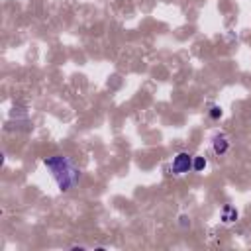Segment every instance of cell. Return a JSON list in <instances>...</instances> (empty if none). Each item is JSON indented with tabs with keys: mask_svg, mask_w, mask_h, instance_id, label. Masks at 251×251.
<instances>
[{
	"mask_svg": "<svg viewBox=\"0 0 251 251\" xmlns=\"http://www.w3.org/2000/svg\"><path fill=\"white\" fill-rule=\"evenodd\" d=\"M180 226L182 227H188L190 226V218L188 216H180Z\"/></svg>",
	"mask_w": 251,
	"mask_h": 251,
	"instance_id": "obj_7",
	"label": "cell"
},
{
	"mask_svg": "<svg viewBox=\"0 0 251 251\" xmlns=\"http://www.w3.org/2000/svg\"><path fill=\"white\" fill-rule=\"evenodd\" d=\"M235 220H237V210H235L233 206L226 204V206L222 208V222H224V224H233Z\"/></svg>",
	"mask_w": 251,
	"mask_h": 251,
	"instance_id": "obj_4",
	"label": "cell"
},
{
	"mask_svg": "<svg viewBox=\"0 0 251 251\" xmlns=\"http://www.w3.org/2000/svg\"><path fill=\"white\" fill-rule=\"evenodd\" d=\"M171 169L175 175H184L192 169V157L186 153V151H180L173 157V163H171Z\"/></svg>",
	"mask_w": 251,
	"mask_h": 251,
	"instance_id": "obj_2",
	"label": "cell"
},
{
	"mask_svg": "<svg viewBox=\"0 0 251 251\" xmlns=\"http://www.w3.org/2000/svg\"><path fill=\"white\" fill-rule=\"evenodd\" d=\"M206 157H192V171H196V173H200V171H204L206 169Z\"/></svg>",
	"mask_w": 251,
	"mask_h": 251,
	"instance_id": "obj_5",
	"label": "cell"
},
{
	"mask_svg": "<svg viewBox=\"0 0 251 251\" xmlns=\"http://www.w3.org/2000/svg\"><path fill=\"white\" fill-rule=\"evenodd\" d=\"M220 116H222V108H220V106H212V108H210V118H212V120H218Z\"/></svg>",
	"mask_w": 251,
	"mask_h": 251,
	"instance_id": "obj_6",
	"label": "cell"
},
{
	"mask_svg": "<svg viewBox=\"0 0 251 251\" xmlns=\"http://www.w3.org/2000/svg\"><path fill=\"white\" fill-rule=\"evenodd\" d=\"M212 147H214V153H216V155H226V153H227V149H229V141H227V137H226V135L218 133V135H214Z\"/></svg>",
	"mask_w": 251,
	"mask_h": 251,
	"instance_id": "obj_3",
	"label": "cell"
},
{
	"mask_svg": "<svg viewBox=\"0 0 251 251\" xmlns=\"http://www.w3.org/2000/svg\"><path fill=\"white\" fill-rule=\"evenodd\" d=\"M43 165L49 169V173H51V176L57 182V186H59L61 192H69L78 182L80 173H78V169L73 165V161L69 157L51 155V157H45L43 159Z\"/></svg>",
	"mask_w": 251,
	"mask_h": 251,
	"instance_id": "obj_1",
	"label": "cell"
}]
</instances>
